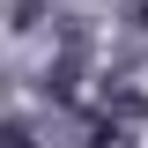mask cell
<instances>
[{
    "mask_svg": "<svg viewBox=\"0 0 148 148\" xmlns=\"http://www.w3.org/2000/svg\"><path fill=\"white\" fill-rule=\"evenodd\" d=\"M0 148H37V141H30V126H22V119H8V126H0Z\"/></svg>",
    "mask_w": 148,
    "mask_h": 148,
    "instance_id": "6da1fadb",
    "label": "cell"
}]
</instances>
